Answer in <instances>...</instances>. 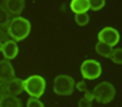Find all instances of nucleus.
<instances>
[{"mask_svg":"<svg viewBox=\"0 0 122 107\" xmlns=\"http://www.w3.org/2000/svg\"><path fill=\"white\" fill-rule=\"evenodd\" d=\"M11 22V15L5 8H0V29H7Z\"/></svg>","mask_w":122,"mask_h":107,"instance_id":"nucleus-14","label":"nucleus"},{"mask_svg":"<svg viewBox=\"0 0 122 107\" xmlns=\"http://www.w3.org/2000/svg\"><path fill=\"white\" fill-rule=\"evenodd\" d=\"M5 87V94H10L12 95V96H18V95H20L25 91V87H23V80L22 79H12L11 82L5 83L4 84Z\"/></svg>","mask_w":122,"mask_h":107,"instance_id":"nucleus-9","label":"nucleus"},{"mask_svg":"<svg viewBox=\"0 0 122 107\" xmlns=\"http://www.w3.org/2000/svg\"><path fill=\"white\" fill-rule=\"evenodd\" d=\"M98 41L107 43L110 46H115L119 42V33L114 27H105L98 33Z\"/></svg>","mask_w":122,"mask_h":107,"instance_id":"nucleus-6","label":"nucleus"},{"mask_svg":"<svg viewBox=\"0 0 122 107\" xmlns=\"http://www.w3.org/2000/svg\"><path fill=\"white\" fill-rule=\"evenodd\" d=\"M95 51L99 56L105 57V58H110V54H111V51H113V46L98 41V43L95 45Z\"/></svg>","mask_w":122,"mask_h":107,"instance_id":"nucleus-13","label":"nucleus"},{"mask_svg":"<svg viewBox=\"0 0 122 107\" xmlns=\"http://www.w3.org/2000/svg\"><path fill=\"white\" fill-rule=\"evenodd\" d=\"M12 79H15V71H14L12 64L8 60H1L0 61V83L11 82Z\"/></svg>","mask_w":122,"mask_h":107,"instance_id":"nucleus-8","label":"nucleus"},{"mask_svg":"<svg viewBox=\"0 0 122 107\" xmlns=\"http://www.w3.org/2000/svg\"><path fill=\"white\" fill-rule=\"evenodd\" d=\"M69 7L75 14H83L90 10V3L88 0H71Z\"/></svg>","mask_w":122,"mask_h":107,"instance_id":"nucleus-12","label":"nucleus"},{"mask_svg":"<svg viewBox=\"0 0 122 107\" xmlns=\"http://www.w3.org/2000/svg\"><path fill=\"white\" fill-rule=\"evenodd\" d=\"M0 51L1 54L4 56L5 60H14L15 57L18 56V51H19V47H18L16 42L14 39H7L5 42H3L0 45Z\"/></svg>","mask_w":122,"mask_h":107,"instance_id":"nucleus-7","label":"nucleus"},{"mask_svg":"<svg viewBox=\"0 0 122 107\" xmlns=\"http://www.w3.org/2000/svg\"><path fill=\"white\" fill-rule=\"evenodd\" d=\"M80 73L86 80H95L102 75V65L96 60H86L80 65Z\"/></svg>","mask_w":122,"mask_h":107,"instance_id":"nucleus-5","label":"nucleus"},{"mask_svg":"<svg viewBox=\"0 0 122 107\" xmlns=\"http://www.w3.org/2000/svg\"><path fill=\"white\" fill-rule=\"evenodd\" d=\"M26 107H44V103L41 102L38 98H30L27 100Z\"/></svg>","mask_w":122,"mask_h":107,"instance_id":"nucleus-19","label":"nucleus"},{"mask_svg":"<svg viewBox=\"0 0 122 107\" xmlns=\"http://www.w3.org/2000/svg\"><path fill=\"white\" fill-rule=\"evenodd\" d=\"M75 88H77V91H81V92H86V91H88L86 82H79L77 84H75Z\"/></svg>","mask_w":122,"mask_h":107,"instance_id":"nucleus-20","label":"nucleus"},{"mask_svg":"<svg viewBox=\"0 0 122 107\" xmlns=\"http://www.w3.org/2000/svg\"><path fill=\"white\" fill-rule=\"evenodd\" d=\"M110 58H111V61H113L114 64L121 65L122 64V49H121V47H118V49H113L111 54H110Z\"/></svg>","mask_w":122,"mask_h":107,"instance_id":"nucleus-16","label":"nucleus"},{"mask_svg":"<svg viewBox=\"0 0 122 107\" xmlns=\"http://www.w3.org/2000/svg\"><path fill=\"white\" fill-rule=\"evenodd\" d=\"M75 22H76L79 26H86V25H88V22H90V16H88L87 12L75 14Z\"/></svg>","mask_w":122,"mask_h":107,"instance_id":"nucleus-17","label":"nucleus"},{"mask_svg":"<svg viewBox=\"0 0 122 107\" xmlns=\"http://www.w3.org/2000/svg\"><path fill=\"white\" fill-rule=\"evenodd\" d=\"M92 95H94V99L98 103H100V104H107V103H110L115 98V88H114V86L111 83L103 82L94 88Z\"/></svg>","mask_w":122,"mask_h":107,"instance_id":"nucleus-3","label":"nucleus"},{"mask_svg":"<svg viewBox=\"0 0 122 107\" xmlns=\"http://www.w3.org/2000/svg\"><path fill=\"white\" fill-rule=\"evenodd\" d=\"M0 107H22V102L16 96L4 94L0 98Z\"/></svg>","mask_w":122,"mask_h":107,"instance_id":"nucleus-11","label":"nucleus"},{"mask_svg":"<svg viewBox=\"0 0 122 107\" xmlns=\"http://www.w3.org/2000/svg\"><path fill=\"white\" fill-rule=\"evenodd\" d=\"M7 39H8V34L5 31H3V29H0V43L5 42Z\"/></svg>","mask_w":122,"mask_h":107,"instance_id":"nucleus-21","label":"nucleus"},{"mask_svg":"<svg viewBox=\"0 0 122 107\" xmlns=\"http://www.w3.org/2000/svg\"><path fill=\"white\" fill-rule=\"evenodd\" d=\"M0 45H1V43H0Z\"/></svg>","mask_w":122,"mask_h":107,"instance_id":"nucleus-24","label":"nucleus"},{"mask_svg":"<svg viewBox=\"0 0 122 107\" xmlns=\"http://www.w3.org/2000/svg\"><path fill=\"white\" fill-rule=\"evenodd\" d=\"M75 90V80L68 75H58L53 83V92L58 96H69Z\"/></svg>","mask_w":122,"mask_h":107,"instance_id":"nucleus-4","label":"nucleus"},{"mask_svg":"<svg viewBox=\"0 0 122 107\" xmlns=\"http://www.w3.org/2000/svg\"><path fill=\"white\" fill-rule=\"evenodd\" d=\"M4 8L10 12V15L19 16L25 10V0H7Z\"/></svg>","mask_w":122,"mask_h":107,"instance_id":"nucleus-10","label":"nucleus"},{"mask_svg":"<svg viewBox=\"0 0 122 107\" xmlns=\"http://www.w3.org/2000/svg\"><path fill=\"white\" fill-rule=\"evenodd\" d=\"M90 3V10L92 11H99L105 7L106 4V0H88Z\"/></svg>","mask_w":122,"mask_h":107,"instance_id":"nucleus-18","label":"nucleus"},{"mask_svg":"<svg viewBox=\"0 0 122 107\" xmlns=\"http://www.w3.org/2000/svg\"><path fill=\"white\" fill-rule=\"evenodd\" d=\"M4 94H5V87H4L3 83H0V98H1Z\"/></svg>","mask_w":122,"mask_h":107,"instance_id":"nucleus-22","label":"nucleus"},{"mask_svg":"<svg viewBox=\"0 0 122 107\" xmlns=\"http://www.w3.org/2000/svg\"><path fill=\"white\" fill-rule=\"evenodd\" d=\"M92 102H94V95L90 91L84 92V98H81L79 100L77 106L79 107H92Z\"/></svg>","mask_w":122,"mask_h":107,"instance_id":"nucleus-15","label":"nucleus"},{"mask_svg":"<svg viewBox=\"0 0 122 107\" xmlns=\"http://www.w3.org/2000/svg\"><path fill=\"white\" fill-rule=\"evenodd\" d=\"M23 87L30 98H41L46 90V82L42 76L33 75L23 80Z\"/></svg>","mask_w":122,"mask_h":107,"instance_id":"nucleus-2","label":"nucleus"},{"mask_svg":"<svg viewBox=\"0 0 122 107\" xmlns=\"http://www.w3.org/2000/svg\"><path fill=\"white\" fill-rule=\"evenodd\" d=\"M5 3H7V0H0V8H4Z\"/></svg>","mask_w":122,"mask_h":107,"instance_id":"nucleus-23","label":"nucleus"},{"mask_svg":"<svg viewBox=\"0 0 122 107\" xmlns=\"http://www.w3.org/2000/svg\"><path fill=\"white\" fill-rule=\"evenodd\" d=\"M31 30V25L29 19L23 16H15L11 19L8 27H7V34L11 39H14L15 42L18 41H23L25 38L29 37Z\"/></svg>","mask_w":122,"mask_h":107,"instance_id":"nucleus-1","label":"nucleus"}]
</instances>
